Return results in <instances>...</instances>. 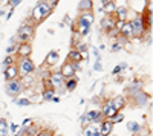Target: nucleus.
Returning <instances> with one entry per match:
<instances>
[{"instance_id": "16", "label": "nucleus", "mask_w": 153, "mask_h": 136, "mask_svg": "<svg viewBox=\"0 0 153 136\" xmlns=\"http://www.w3.org/2000/svg\"><path fill=\"white\" fill-rule=\"evenodd\" d=\"M110 103H112L113 109L117 110V112H120V110L123 109V106H124V103H126V101H124V98H123V96H117V98H115L113 101H110Z\"/></svg>"}, {"instance_id": "5", "label": "nucleus", "mask_w": 153, "mask_h": 136, "mask_svg": "<svg viewBox=\"0 0 153 136\" xmlns=\"http://www.w3.org/2000/svg\"><path fill=\"white\" fill-rule=\"evenodd\" d=\"M103 116L101 115L100 110H91V112H87L86 116L81 118V121L84 122V124H91V122H98V119Z\"/></svg>"}, {"instance_id": "25", "label": "nucleus", "mask_w": 153, "mask_h": 136, "mask_svg": "<svg viewBox=\"0 0 153 136\" xmlns=\"http://www.w3.org/2000/svg\"><path fill=\"white\" fill-rule=\"evenodd\" d=\"M127 129H129V132H132V133H136V132H139V129H141V127H139V124H138V122H129V124H127Z\"/></svg>"}, {"instance_id": "39", "label": "nucleus", "mask_w": 153, "mask_h": 136, "mask_svg": "<svg viewBox=\"0 0 153 136\" xmlns=\"http://www.w3.org/2000/svg\"><path fill=\"white\" fill-rule=\"evenodd\" d=\"M92 136H100V130H92Z\"/></svg>"}, {"instance_id": "24", "label": "nucleus", "mask_w": 153, "mask_h": 136, "mask_svg": "<svg viewBox=\"0 0 153 136\" xmlns=\"http://www.w3.org/2000/svg\"><path fill=\"white\" fill-rule=\"evenodd\" d=\"M8 133V126L5 119H0V136H6Z\"/></svg>"}, {"instance_id": "19", "label": "nucleus", "mask_w": 153, "mask_h": 136, "mask_svg": "<svg viewBox=\"0 0 153 136\" xmlns=\"http://www.w3.org/2000/svg\"><path fill=\"white\" fill-rule=\"evenodd\" d=\"M69 60H74V63H80V61L83 60V55L78 52V51H71V54H69Z\"/></svg>"}, {"instance_id": "6", "label": "nucleus", "mask_w": 153, "mask_h": 136, "mask_svg": "<svg viewBox=\"0 0 153 136\" xmlns=\"http://www.w3.org/2000/svg\"><path fill=\"white\" fill-rule=\"evenodd\" d=\"M130 26H132L133 35H141V34L144 32L146 24H144V20H143L141 17H138V18H135V20L130 23Z\"/></svg>"}, {"instance_id": "17", "label": "nucleus", "mask_w": 153, "mask_h": 136, "mask_svg": "<svg viewBox=\"0 0 153 136\" xmlns=\"http://www.w3.org/2000/svg\"><path fill=\"white\" fill-rule=\"evenodd\" d=\"M115 12L118 16V21H126V18H127V9L126 8H117Z\"/></svg>"}, {"instance_id": "13", "label": "nucleus", "mask_w": 153, "mask_h": 136, "mask_svg": "<svg viewBox=\"0 0 153 136\" xmlns=\"http://www.w3.org/2000/svg\"><path fill=\"white\" fill-rule=\"evenodd\" d=\"M19 54L22 55V58H29V55H31V46H29L28 43L20 44V47H19Z\"/></svg>"}, {"instance_id": "10", "label": "nucleus", "mask_w": 153, "mask_h": 136, "mask_svg": "<svg viewBox=\"0 0 153 136\" xmlns=\"http://www.w3.org/2000/svg\"><path fill=\"white\" fill-rule=\"evenodd\" d=\"M118 112L113 109V106H112V103H107L106 106H104V109H103V112H101V115H103L106 119H110L113 115H117Z\"/></svg>"}, {"instance_id": "29", "label": "nucleus", "mask_w": 153, "mask_h": 136, "mask_svg": "<svg viewBox=\"0 0 153 136\" xmlns=\"http://www.w3.org/2000/svg\"><path fill=\"white\" fill-rule=\"evenodd\" d=\"M75 51H78L81 55H83V54H86V57H87V46H86V44H83V43H81V44H78V49H75Z\"/></svg>"}, {"instance_id": "18", "label": "nucleus", "mask_w": 153, "mask_h": 136, "mask_svg": "<svg viewBox=\"0 0 153 136\" xmlns=\"http://www.w3.org/2000/svg\"><path fill=\"white\" fill-rule=\"evenodd\" d=\"M113 28H115V21H113L110 17H107V18H104V20H103V29H106V31H109V32H110Z\"/></svg>"}, {"instance_id": "8", "label": "nucleus", "mask_w": 153, "mask_h": 136, "mask_svg": "<svg viewBox=\"0 0 153 136\" xmlns=\"http://www.w3.org/2000/svg\"><path fill=\"white\" fill-rule=\"evenodd\" d=\"M17 77H19V69H17V66H9L8 69H5V78H6V81H14V80H17Z\"/></svg>"}, {"instance_id": "32", "label": "nucleus", "mask_w": 153, "mask_h": 136, "mask_svg": "<svg viewBox=\"0 0 153 136\" xmlns=\"http://www.w3.org/2000/svg\"><path fill=\"white\" fill-rule=\"evenodd\" d=\"M14 51H16V46H14V44H12V46H9V47L6 49V54H8V57H9L12 52H14Z\"/></svg>"}, {"instance_id": "38", "label": "nucleus", "mask_w": 153, "mask_h": 136, "mask_svg": "<svg viewBox=\"0 0 153 136\" xmlns=\"http://www.w3.org/2000/svg\"><path fill=\"white\" fill-rule=\"evenodd\" d=\"M29 124H31V119H25V121L22 122V126H23V127H26V126H29Z\"/></svg>"}, {"instance_id": "1", "label": "nucleus", "mask_w": 153, "mask_h": 136, "mask_svg": "<svg viewBox=\"0 0 153 136\" xmlns=\"http://www.w3.org/2000/svg\"><path fill=\"white\" fill-rule=\"evenodd\" d=\"M51 14V8H49V3H45V2H38L37 6L34 8L32 11V17L37 20V21H40L43 20L46 16Z\"/></svg>"}, {"instance_id": "27", "label": "nucleus", "mask_w": 153, "mask_h": 136, "mask_svg": "<svg viewBox=\"0 0 153 136\" xmlns=\"http://www.w3.org/2000/svg\"><path fill=\"white\" fill-rule=\"evenodd\" d=\"M43 98H45L46 101H52V98H54V90H52V89H51V90H45Z\"/></svg>"}, {"instance_id": "12", "label": "nucleus", "mask_w": 153, "mask_h": 136, "mask_svg": "<svg viewBox=\"0 0 153 136\" xmlns=\"http://www.w3.org/2000/svg\"><path fill=\"white\" fill-rule=\"evenodd\" d=\"M120 32H121V35H123V37H127V38H130V37H133L132 26H130V23H127V21H124V23L121 24Z\"/></svg>"}, {"instance_id": "7", "label": "nucleus", "mask_w": 153, "mask_h": 136, "mask_svg": "<svg viewBox=\"0 0 153 136\" xmlns=\"http://www.w3.org/2000/svg\"><path fill=\"white\" fill-rule=\"evenodd\" d=\"M63 81H65V78H63V75H61L60 72H55V73H52V75H51L49 84L52 86L54 89H58V87H61V86H63Z\"/></svg>"}, {"instance_id": "20", "label": "nucleus", "mask_w": 153, "mask_h": 136, "mask_svg": "<svg viewBox=\"0 0 153 136\" xmlns=\"http://www.w3.org/2000/svg\"><path fill=\"white\" fill-rule=\"evenodd\" d=\"M92 8V2L91 0H83V2H80L78 3V9L80 11H84L86 9V12H89V9Z\"/></svg>"}, {"instance_id": "40", "label": "nucleus", "mask_w": 153, "mask_h": 136, "mask_svg": "<svg viewBox=\"0 0 153 136\" xmlns=\"http://www.w3.org/2000/svg\"><path fill=\"white\" fill-rule=\"evenodd\" d=\"M55 136H63V135H55Z\"/></svg>"}, {"instance_id": "3", "label": "nucleus", "mask_w": 153, "mask_h": 136, "mask_svg": "<svg viewBox=\"0 0 153 136\" xmlns=\"http://www.w3.org/2000/svg\"><path fill=\"white\" fill-rule=\"evenodd\" d=\"M17 69H19V73H22V75H29V73L34 72L35 66H34V63L29 58H22V61L19 63Z\"/></svg>"}, {"instance_id": "33", "label": "nucleus", "mask_w": 153, "mask_h": 136, "mask_svg": "<svg viewBox=\"0 0 153 136\" xmlns=\"http://www.w3.org/2000/svg\"><path fill=\"white\" fill-rule=\"evenodd\" d=\"M120 49H121V44H120V43H117V44L112 46V51H113V52H118Z\"/></svg>"}, {"instance_id": "31", "label": "nucleus", "mask_w": 153, "mask_h": 136, "mask_svg": "<svg viewBox=\"0 0 153 136\" xmlns=\"http://www.w3.org/2000/svg\"><path fill=\"white\" fill-rule=\"evenodd\" d=\"M9 66H12V58L11 57H6L5 61H3V69H8Z\"/></svg>"}, {"instance_id": "15", "label": "nucleus", "mask_w": 153, "mask_h": 136, "mask_svg": "<svg viewBox=\"0 0 153 136\" xmlns=\"http://www.w3.org/2000/svg\"><path fill=\"white\" fill-rule=\"evenodd\" d=\"M89 29H91V26L89 24H86L84 21H78V26H76V31H78V34L81 35V37H84V35H87V32H89Z\"/></svg>"}, {"instance_id": "2", "label": "nucleus", "mask_w": 153, "mask_h": 136, "mask_svg": "<svg viewBox=\"0 0 153 136\" xmlns=\"http://www.w3.org/2000/svg\"><path fill=\"white\" fill-rule=\"evenodd\" d=\"M32 35H34V28L29 26V24H25V26H22L19 29V35L17 37H19V40L23 44V43H28L32 38Z\"/></svg>"}, {"instance_id": "30", "label": "nucleus", "mask_w": 153, "mask_h": 136, "mask_svg": "<svg viewBox=\"0 0 153 136\" xmlns=\"http://www.w3.org/2000/svg\"><path fill=\"white\" fill-rule=\"evenodd\" d=\"M16 104H17V106H29L31 101L26 100V98H22V100H16Z\"/></svg>"}, {"instance_id": "34", "label": "nucleus", "mask_w": 153, "mask_h": 136, "mask_svg": "<svg viewBox=\"0 0 153 136\" xmlns=\"http://www.w3.org/2000/svg\"><path fill=\"white\" fill-rule=\"evenodd\" d=\"M37 136H51V132H48V130H43V132H40Z\"/></svg>"}, {"instance_id": "4", "label": "nucleus", "mask_w": 153, "mask_h": 136, "mask_svg": "<svg viewBox=\"0 0 153 136\" xmlns=\"http://www.w3.org/2000/svg\"><path fill=\"white\" fill-rule=\"evenodd\" d=\"M22 89H23V86H22V83H20L19 80L8 81V83H6V87H5V90H6V93H8L9 96H17V95L22 92Z\"/></svg>"}, {"instance_id": "14", "label": "nucleus", "mask_w": 153, "mask_h": 136, "mask_svg": "<svg viewBox=\"0 0 153 136\" xmlns=\"http://www.w3.org/2000/svg\"><path fill=\"white\" fill-rule=\"evenodd\" d=\"M80 20H81V21H84L86 24H89V26H91V24L94 23V20H95V17H94L92 12H81Z\"/></svg>"}, {"instance_id": "23", "label": "nucleus", "mask_w": 153, "mask_h": 136, "mask_svg": "<svg viewBox=\"0 0 153 136\" xmlns=\"http://www.w3.org/2000/svg\"><path fill=\"white\" fill-rule=\"evenodd\" d=\"M75 87H76V80L69 78V80L66 81V89H68L69 92H72V90H75Z\"/></svg>"}, {"instance_id": "26", "label": "nucleus", "mask_w": 153, "mask_h": 136, "mask_svg": "<svg viewBox=\"0 0 153 136\" xmlns=\"http://www.w3.org/2000/svg\"><path fill=\"white\" fill-rule=\"evenodd\" d=\"M123 119H124V115L118 112L117 115H113V116L110 118V122H112V124H115V122H121Z\"/></svg>"}, {"instance_id": "36", "label": "nucleus", "mask_w": 153, "mask_h": 136, "mask_svg": "<svg viewBox=\"0 0 153 136\" xmlns=\"http://www.w3.org/2000/svg\"><path fill=\"white\" fill-rule=\"evenodd\" d=\"M26 133H28L29 136H32V135L35 133V129H34V127H31V129H28V130H26Z\"/></svg>"}, {"instance_id": "9", "label": "nucleus", "mask_w": 153, "mask_h": 136, "mask_svg": "<svg viewBox=\"0 0 153 136\" xmlns=\"http://www.w3.org/2000/svg\"><path fill=\"white\" fill-rule=\"evenodd\" d=\"M74 66H72V63L71 61H68V63H65L61 66V70H60V73L63 75V78H72V75H74Z\"/></svg>"}, {"instance_id": "35", "label": "nucleus", "mask_w": 153, "mask_h": 136, "mask_svg": "<svg viewBox=\"0 0 153 136\" xmlns=\"http://www.w3.org/2000/svg\"><path fill=\"white\" fill-rule=\"evenodd\" d=\"M94 69H95V70H101V64H100V60H97V63H95Z\"/></svg>"}, {"instance_id": "28", "label": "nucleus", "mask_w": 153, "mask_h": 136, "mask_svg": "<svg viewBox=\"0 0 153 136\" xmlns=\"http://www.w3.org/2000/svg\"><path fill=\"white\" fill-rule=\"evenodd\" d=\"M126 67H127V64H126V63H121V64H118L117 67H115V69L112 70V73H113V75H118V73H120L121 70H124Z\"/></svg>"}, {"instance_id": "11", "label": "nucleus", "mask_w": 153, "mask_h": 136, "mask_svg": "<svg viewBox=\"0 0 153 136\" xmlns=\"http://www.w3.org/2000/svg\"><path fill=\"white\" fill-rule=\"evenodd\" d=\"M112 127L113 124L110 122V119H106L103 124H101V130H100V136H109L110 132H112Z\"/></svg>"}, {"instance_id": "21", "label": "nucleus", "mask_w": 153, "mask_h": 136, "mask_svg": "<svg viewBox=\"0 0 153 136\" xmlns=\"http://www.w3.org/2000/svg\"><path fill=\"white\" fill-rule=\"evenodd\" d=\"M115 9H117V6H115V3H113V2H106V3H104L103 11H104V12H107V14H112V12H115Z\"/></svg>"}, {"instance_id": "22", "label": "nucleus", "mask_w": 153, "mask_h": 136, "mask_svg": "<svg viewBox=\"0 0 153 136\" xmlns=\"http://www.w3.org/2000/svg\"><path fill=\"white\" fill-rule=\"evenodd\" d=\"M57 61H58V54L54 52V51L49 52V55H48V63H49V64H55Z\"/></svg>"}, {"instance_id": "37", "label": "nucleus", "mask_w": 153, "mask_h": 136, "mask_svg": "<svg viewBox=\"0 0 153 136\" xmlns=\"http://www.w3.org/2000/svg\"><path fill=\"white\" fill-rule=\"evenodd\" d=\"M9 5H11V8H14V6L20 5V0H16V2H9Z\"/></svg>"}]
</instances>
